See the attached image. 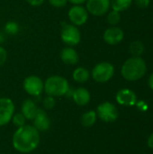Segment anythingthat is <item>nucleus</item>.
I'll return each mask as SVG.
<instances>
[{"label": "nucleus", "mask_w": 153, "mask_h": 154, "mask_svg": "<svg viewBox=\"0 0 153 154\" xmlns=\"http://www.w3.org/2000/svg\"><path fill=\"white\" fill-rule=\"evenodd\" d=\"M40 141V132L33 125H24L14 133L12 144L15 151L21 153H30L37 149Z\"/></svg>", "instance_id": "nucleus-1"}, {"label": "nucleus", "mask_w": 153, "mask_h": 154, "mask_svg": "<svg viewBox=\"0 0 153 154\" xmlns=\"http://www.w3.org/2000/svg\"><path fill=\"white\" fill-rule=\"evenodd\" d=\"M147 71V65L141 57H132L124 61L121 69L123 78L128 81H136L141 79Z\"/></svg>", "instance_id": "nucleus-2"}, {"label": "nucleus", "mask_w": 153, "mask_h": 154, "mask_svg": "<svg viewBox=\"0 0 153 154\" xmlns=\"http://www.w3.org/2000/svg\"><path fill=\"white\" fill-rule=\"evenodd\" d=\"M69 88L68 79L62 76L52 75L44 81V92L47 96L60 97L66 96L69 92Z\"/></svg>", "instance_id": "nucleus-3"}, {"label": "nucleus", "mask_w": 153, "mask_h": 154, "mask_svg": "<svg viewBox=\"0 0 153 154\" xmlns=\"http://www.w3.org/2000/svg\"><path fill=\"white\" fill-rule=\"evenodd\" d=\"M60 39L64 44L69 47H75L81 42V32L78 26L72 23H62Z\"/></svg>", "instance_id": "nucleus-4"}, {"label": "nucleus", "mask_w": 153, "mask_h": 154, "mask_svg": "<svg viewBox=\"0 0 153 154\" xmlns=\"http://www.w3.org/2000/svg\"><path fill=\"white\" fill-rule=\"evenodd\" d=\"M90 74L96 82L106 83L113 78L115 74V67L110 62L102 61L95 65Z\"/></svg>", "instance_id": "nucleus-5"}, {"label": "nucleus", "mask_w": 153, "mask_h": 154, "mask_svg": "<svg viewBox=\"0 0 153 154\" xmlns=\"http://www.w3.org/2000/svg\"><path fill=\"white\" fill-rule=\"evenodd\" d=\"M23 88L29 96L40 97L44 91V82L40 77L30 75L23 79Z\"/></svg>", "instance_id": "nucleus-6"}, {"label": "nucleus", "mask_w": 153, "mask_h": 154, "mask_svg": "<svg viewBox=\"0 0 153 154\" xmlns=\"http://www.w3.org/2000/svg\"><path fill=\"white\" fill-rule=\"evenodd\" d=\"M89 14L82 5H73L68 11V18L70 23L76 26H82L87 23Z\"/></svg>", "instance_id": "nucleus-7"}, {"label": "nucleus", "mask_w": 153, "mask_h": 154, "mask_svg": "<svg viewBox=\"0 0 153 154\" xmlns=\"http://www.w3.org/2000/svg\"><path fill=\"white\" fill-rule=\"evenodd\" d=\"M97 116L106 123L115 122L118 117V110L116 106L110 102L101 103L96 109Z\"/></svg>", "instance_id": "nucleus-8"}, {"label": "nucleus", "mask_w": 153, "mask_h": 154, "mask_svg": "<svg viewBox=\"0 0 153 154\" xmlns=\"http://www.w3.org/2000/svg\"><path fill=\"white\" fill-rule=\"evenodd\" d=\"M86 9L89 14L103 16L106 14L111 7V0H87Z\"/></svg>", "instance_id": "nucleus-9"}, {"label": "nucleus", "mask_w": 153, "mask_h": 154, "mask_svg": "<svg viewBox=\"0 0 153 154\" xmlns=\"http://www.w3.org/2000/svg\"><path fill=\"white\" fill-rule=\"evenodd\" d=\"M15 106L12 99L0 97V126L6 125L11 122Z\"/></svg>", "instance_id": "nucleus-10"}, {"label": "nucleus", "mask_w": 153, "mask_h": 154, "mask_svg": "<svg viewBox=\"0 0 153 154\" xmlns=\"http://www.w3.org/2000/svg\"><path fill=\"white\" fill-rule=\"evenodd\" d=\"M124 37V31L117 26H111L107 28L103 33L104 41L109 45H117L119 44Z\"/></svg>", "instance_id": "nucleus-11"}, {"label": "nucleus", "mask_w": 153, "mask_h": 154, "mask_svg": "<svg viewBox=\"0 0 153 154\" xmlns=\"http://www.w3.org/2000/svg\"><path fill=\"white\" fill-rule=\"evenodd\" d=\"M116 101L119 105L125 106H133L136 104V95L135 93L128 88H123L119 90L116 94Z\"/></svg>", "instance_id": "nucleus-12"}, {"label": "nucleus", "mask_w": 153, "mask_h": 154, "mask_svg": "<svg viewBox=\"0 0 153 154\" xmlns=\"http://www.w3.org/2000/svg\"><path fill=\"white\" fill-rule=\"evenodd\" d=\"M32 121H33V126L39 132L48 131L50 127V120L47 113L41 108L38 109V112Z\"/></svg>", "instance_id": "nucleus-13"}, {"label": "nucleus", "mask_w": 153, "mask_h": 154, "mask_svg": "<svg viewBox=\"0 0 153 154\" xmlns=\"http://www.w3.org/2000/svg\"><path fill=\"white\" fill-rule=\"evenodd\" d=\"M61 61L66 65H76L79 61V55L74 47L67 46L63 48L60 54Z\"/></svg>", "instance_id": "nucleus-14"}, {"label": "nucleus", "mask_w": 153, "mask_h": 154, "mask_svg": "<svg viewBox=\"0 0 153 154\" xmlns=\"http://www.w3.org/2000/svg\"><path fill=\"white\" fill-rule=\"evenodd\" d=\"M71 97L73 99V101L79 106H87L91 99V95L89 93V91L83 87H79L78 88H76L72 94H71Z\"/></svg>", "instance_id": "nucleus-15"}, {"label": "nucleus", "mask_w": 153, "mask_h": 154, "mask_svg": "<svg viewBox=\"0 0 153 154\" xmlns=\"http://www.w3.org/2000/svg\"><path fill=\"white\" fill-rule=\"evenodd\" d=\"M38 109L39 107H37L35 102L28 98L23 102L21 107V113L23 115L26 120H33V118L35 117L38 112Z\"/></svg>", "instance_id": "nucleus-16"}, {"label": "nucleus", "mask_w": 153, "mask_h": 154, "mask_svg": "<svg viewBox=\"0 0 153 154\" xmlns=\"http://www.w3.org/2000/svg\"><path fill=\"white\" fill-rule=\"evenodd\" d=\"M91 77L90 71L85 67H77L72 72V79L77 83H86Z\"/></svg>", "instance_id": "nucleus-17"}, {"label": "nucleus", "mask_w": 153, "mask_h": 154, "mask_svg": "<svg viewBox=\"0 0 153 154\" xmlns=\"http://www.w3.org/2000/svg\"><path fill=\"white\" fill-rule=\"evenodd\" d=\"M96 117H97L96 112H95L94 110H89L82 115L80 119L81 125L85 127H91L96 122Z\"/></svg>", "instance_id": "nucleus-18"}, {"label": "nucleus", "mask_w": 153, "mask_h": 154, "mask_svg": "<svg viewBox=\"0 0 153 154\" xmlns=\"http://www.w3.org/2000/svg\"><path fill=\"white\" fill-rule=\"evenodd\" d=\"M133 4V0H112L111 7L113 10L119 13L127 10Z\"/></svg>", "instance_id": "nucleus-19"}, {"label": "nucleus", "mask_w": 153, "mask_h": 154, "mask_svg": "<svg viewBox=\"0 0 153 154\" xmlns=\"http://www.w3.org/2000/svg\"><path fill=\"white\" fill-rule=\"evenodd\" d=\"M129 51L133 57H141L144 51V45L141 41H134L131 42L129 46Z\"/></svg>", "instance_id": "nucleus-20"}, {"label": "nucleus", "mask_w": 153, "mask_h": 154, "mask_svg": "<svg viewBox=\"0 0 153 154\" xmlns=\"http://www.w3.org/2000/svg\"><path fill=\"white\" fill-rule=\"evenodd\" d=\"M19 24L14 21H9L5 24L4 31L7 35H16L19 32Z\"/></svg>", "instance_id": "nucleus-21"}, {"label": "nucleus", "mask_w": 153, "mask_h": 154, "mask_svg": "<svg viewBox=\"0 0 153 154\" xmlns=\"http://www.w3.org/2000/svg\"><path fill=\"white\" fill-rule=\"evenodd\" d=\"M107 22L112 26H116L121 21V14L117 11L112 10L107 14Z\"/></svg>", "instance_id": "nucleus-22"}, {"label": "nucleus", "mask_w": 153, "mask_h": 154, "mask_svg": "<svg viewBox=\"0 0 153 154\" xmlns=\"http://www.w3.org/2000/svg\"><path fill=\"white\" fill-rule=\"evenodd\" d=\"M11 121L14 124V125H15L17 128H19V127L25 125L26 119H25V117L23 116V115L22 113H16V114H14Z\"/></svg>", "instance_id": "nucleus-23"}, {"label": "nucleus", "mask_w": 153, "mask_h": 154, "mask_svg": "<svg viewBox=\"0 0 153 154\" xmlns=\"http://www.w3.org/2000/svg\"><path fill=\"white\" fill-rule=\"evenodd\" d=\"M56 105V100L55 97H51V96H46L43 100H42V106L45 109L47 110H50L52 109Z\"/></svg>", "instance_id": "nucleus-24"}, {"label": "nucleus", "mask_w": 153, "mask_h": 154, "mask_svg": "<svg viewBox=\"0 0 153 154\" xmlns=\"http://www.w3.org/2000/svg\"><path fill=\"white\" fill-rule=\"evenodd\" d=\"M48 3L55 7V8H62V7H65L68 4V0H47Z\"/></svg>", "instance_id": "nucleus-25"}, {"label": "nucleus", "mask_w": 153, "mask_h": 154, "mask_svg": "<svg viewBox=\"0 0 153 154\" xmlns=\"http://www.w3.org/2000/svg\"><path fill=\"white\" fill-rule=\"evenodd\" d=\"M7 60V51L3 47L0 46V67H2Z\"/></svg>", "instance_id": "nucleus-26"}, {"label": "nucleus", "mask_w": 153, "mask_h": 154, "mask_svg": "<svg viewBox=\"0 0 153 154\" xmlns=\"http://www.w3.org/2000/svg\"><path fill=\"white\" fill-rule=\"evenodd\" d=\"M136 5L139 7V8H146L148 7V5H150L151 3V0H134Z\"/></svg>", "instance_id": "nucleus-27"}, {"label": "nucleus", "mask_w": 153, "mask_h": 154, "mask_svg": "<svg viewBox=\"0 0 153 154\" xmlns=\"http://www.w3.org/2000/svg\"><path fill=\"white\" fill-rule=\"evenodd\" d=\"M25 1L32 6H40L45 2V0H25Z\"/></svg>", "instance_id": "nucleus-28"}, {"label": "nucleus", "mask_w": 153, "mask_h": 154, "mask_svg": "<svg viewBox=\"0 0 153 154\" xmlns=\"http://www.w3.org/2000/svg\"><path fill=\"white\" fill-rule=\"evenodd\" d=\"M72 5H83L87 2V0H68Z\"/></svg>", "instance_id": "nucleus-29"}, {"label": "nucleus", "mask_w": 153, "mask_h": 154, "mask_svg": "<svg viewBox=\"0 0 153 154\" xmlns=\"http://www.w3.org/2000/svg\"><path fill=\"white\" fill-rule=\"evenodd\" d=\"M147 143H148V146H149L150 148L153 149V134H151V136L149 137Z\"/></svg>", "instance_id": "nucleus-30"}, {"label": "nucleus", "mask_w": 153, "mask_h": 154, "mask_svg": "<svg viewBox=\"0 0 153 154\" xmlns=\"http://www.w3.org/2000/svg\"><path fill=\"white\" fill-rule=\"evenodd\" d=\"M148 84H149V87L153 90V73L151 74V76H150V78H149Z\"/></svg>", "instance_id": "nucleus-31"}]
</instances>
